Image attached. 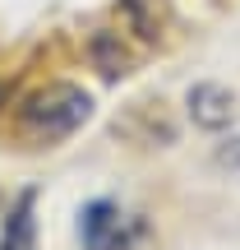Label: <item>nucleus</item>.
<instances>
[{
  "mask_svg": "<svg viewBox=\"0 0 240 250\" xmlns=\"http://www.w3.org/2000/svg\"><path fill=\"white\" fill-rule=\"evenodd\" d=\"M92 102L83 88L74 83H51V88H37L33 98L18 107V134L33 144H55V139H70L83 121H88Z\"/></svg>",
  "mask_w": 240,
  "mask_h": 250,
  "instance_id": "f257e3e1",
  "label": "nucleus"
},
{
  "mask_svg": "<svg viewBox=\"0 0 240 250\" xmlns=\"http://www.w3.org/2000/svg\"><path fill=\"white\" fill-rule=\"evenodd\" d=\"M5 250H33V190L18 199V208L5 223Z\"/></svg>",
  "mask_w": 240,
  "mask_h": 250,
  "instance_id": "20e7f679",
  "label": "nucleus"
},
{
  "mask_svg": "<svg viewBox=\"0 0 240 250\" xmlns=\"http://www.w3.org/2000/svg\"><path fill=\"white\" fill-rule=\"evenodd\" d=\"M222 162H226L231 171H240V139H231V144L222 148Z\"/></svg>",
  "mask_w": 240,
  "mask_h": 250,
  "instance_id": "39448f33",
  "label": "nucleus"
},
{
  "mask_svg": "<svg viewBox=\"0 0 240 250\" xmlns=\"http://www.w3.org/2000/svg\"><path fill=\"white\" fill-rule=\"evenodd\" d=\"M79 236H83L88 250H134L139 236H143V223L129 218L120 204H111V199H92L79 213Z\"/></svg>",
  "mask_w": 240,
  "mask_h": 250,
  "instance_id": "f03ea898",
  "label": "nucleus"
},
{
  "mask_svg": "<svg viewBox=\"0 0 240 250\" xmlns=\"http://www.w3.org/2000/svg\"><path fill=\"white\" fill-rule=\"evenodd\" d=\"M189 116H194V125H203V130H226L231 116H236L231 88H222V83H199V88H189Z\"/></svg>",
  "mask_w": 240,
  "mask_h": 250,
  "instance_id": "7ed1b4c3",
  "label": "nucleus"
}]
</instances>
